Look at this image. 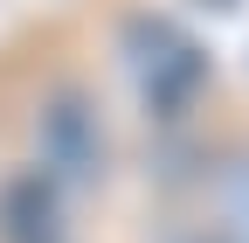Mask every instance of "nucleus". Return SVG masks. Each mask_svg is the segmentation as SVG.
<instances>
[{"label": "nucleus", "mask_w": 249, "mask_h": 243, "mask_svg": "<svg viewBox=\"0 0 249 243\" xmlns=\"http://www.w3.org/2000/svg\"><path fill=\"white\" fill-rule=\"evenodd\" d=\"M118 56H124V77H132L145 118H160V125L194 118V104L208 98V77H214L208 49L187 35L180 21H166V14H145V7L124 14V28H118Z\"/></svg>", "instance_id": "f257e3e1"}, {"label": "nucleus", "mask_w": 249, "mask_h": 243, "mask_svg": "<svg viewBox=\"0 0 249 243\" xmlns=\"http://www.w3.org/2000/svg\"><path fill=\"white\" fill-rule=\"evenodd\" d=\"M35 146H42V174H55V181H104L111 132H104L97 98L76 90V83L49 90L42 111H35Z\"/></svg>", "instance_id": "f03ea898"}, {"label": "nucleus", "mask_w": 249, "mask_h": 243, "mask_svg": "<svg viewBox=\"0 0 249 243\" xmlns=\"http://www.w3.org/2000/svg\"><path fill=\"white\" fill-rule=\"evenodd\" d=\"M0 243H70V208L55 174L21 167L0 181Z\"/></svg>", "instance_id": "7ed1b4c3"}, {"label": "nucleus", "mask_w": 249, "mask_h": 243, "mask_svg": "<svg viewBox=\"0 0 249 243\" xmlns=\"http://www.w3.org/2000/svg\"><path fill=\"white\" fill-rule=\"evenodd\" d=\"M214 202H222V229L235 243H249V160H229L214 174Z\"/></svg>", "instance_id": "20e7f679"}, {"label": "nucleus", "mask_w": 249, "mask_h": 243, "mask_svg": "<svg viewBox=\"0 0 249 243\" xmlns=\"http://www.w3.org/2000/svg\"><path fill=\"white\" fill-rule=\"evenodd\" d=\"M166 243H235V236H229L222 223H201V229H173Z\"/></svg>", "instance_id": "39448f33"}]
</instances>
